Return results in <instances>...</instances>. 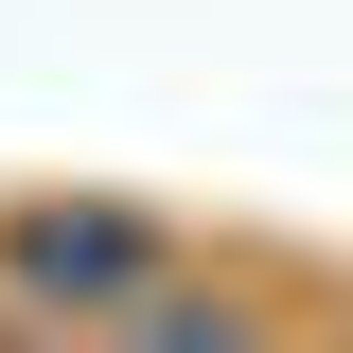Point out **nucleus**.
<instances>
[{
    "label": "nucleus",
    "mask_w": 353,
    "mask_h": 353,
    "mask_svg": "<svg viewBox=\"0 0 353 353\" xmlns=\"http://www.w3.org/2000/svg\"><path fill=\"white\" fill-rule=\"evenodd\" d=\"M18 283H36V301H141L159 248H141L124 212H18Z\"/></svg>",
    "instance_id": "1"
},
{
    "label": "nucleus",
    "mask_w": 353,
    "mask_h": 353,
    "mask_svg": "<svg viewBox=\"0 0 353 353\" xmlns=\"http://www.w3.org/2000/svg\"><path fill=\"white\" fill-rule=\"evenodd\" d=\"M336 353H353V336H336Z\"/></svg>",
    "instance_id": "3"
},
{
    "label": "nucleus",
    "mask_w": 353,
    "mask_h": 353,
    "mask_svg": "<svg viewBox=\"0 0 353 353\" xmlns=\"http://www.w3.org/2000/svg\"><path fill=\"white\" fill-rule=\"evenodd\" d=\"M106 353H248V318H230V301H194V283H141Z\"/></svg>",
    "instance_id": "2"
}]
</instances>
